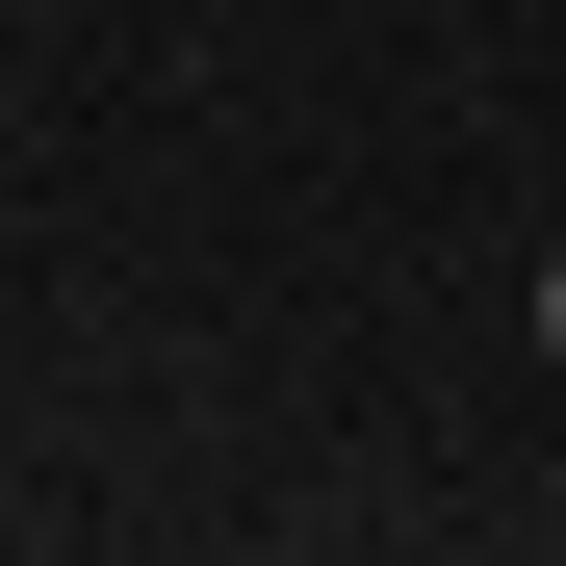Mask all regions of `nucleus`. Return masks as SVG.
<instances>
[{
	"label": "nucleus",
	"mask_w": 566,
	"mask_h": 566,
	"mask_svg": "<svg viewBox=\"0 0 566 566\" xmlns=\"http://www.w3.org/2000/svg\"><path fill=\"white\" fill-rule=\"evenodd\" d=\"M541 360H566V258H541Z\"/></svg>",
	"instance_id": "obj_1"
}]
</instances>
